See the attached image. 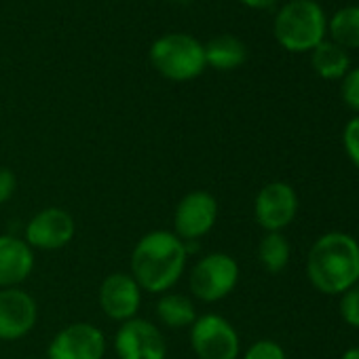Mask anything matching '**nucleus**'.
Segmentation results:
<instances>
[{
    "label": "nucleus",
    "mask_w": 359,
    "mask_h": 359,
    "mask_svg": "<svg viewBox=\"0 0 359 359\" xmlns=\"http://www.w3.org/2000/svg\"><path fill=\"white\" fill-rule=\"evenodd\" d=\"M189 245L169 231L144 235L131 254V277L150 294L171 290L187 269Z\"/></svg>",
    "instance_id": "obj_1"
},
{
    "label": "nucleus",
    "mask_w": 359,
    "mask_h": 359,
    "mask_svg": "<svg viewBox=\"0 0 359 359\" xmlns=\"http://www.w3.org/2000/svg\"><path fill=\"white\" fill-rule=\"evenodd\" d=\"M306 277L325 296H340L359 283V241L340 231L321 235L309 250Z\"/></svg>",
    "instance_id": "obj_2"
},
{
    "label": "nucleus",
    "mask_w": 359,
    "mask_h": 359,
    "mask_svg": "<svg viewBox=\"0 0 359 359\" xmlns=\"http://www.w3.org/2000/svg\"><path fill=\"white\" fill-rule=\"evenodd\" d=\"M273 34L290 53L313 51L327 34V18L315 0H290L275 15Z\"/></svg>",
    "instance_id": "obj_3"
},
{
    "label": "nucleus",
    "mask_w": 359,
    "mask_h": 359,
    "mask_svg": "<svg viewBox=\"0 0 359 359\" xmlns=\"http://www.w3.org/2000/svg\"><path fill=\"white\" fill-rule=\"evenodd\" d=\"M152 68L175 83L193 81L205 70V49L203 45L184 32H171L156 39L150 47Z\"/></svg>",
    "instance_id": "obj_4"
},
{
    "label": "nucleus",
    "mask_w": 359,
    "mask_h": 359,
    "mask_svg": "<svg viewBox=\"0 0 359 359\" xmlns=\"http://www.w3.org/2000/svg\"><path fill=\"white\" fill-rule=\"evenodd\" d=\"M239 283V264L233 256L214 252L203 256L191 271V292L203 302L226 298Z\"/></svg>",
    "instance_id": "obj_5"
},
{
    "label": "nucleus",
    "mask_w": 359,
    "mask_h": 359,
    "mask_svg": "<svg viewBox=\"0 0 359 359\" xmlns=\"http://www.w3.org/2000/svg\"><path fill=\"white\" fill-rule=\"evenodd\" d=\"M191 344L199 359H237L241 340L229 319L208 313L191 325Z\"/></svg>",
    "instance_id": "obj_6"
},
{
    "label": "nucleus",
    "mask_w": 359,
    "mask_h": 359,
    "mask_svg": "<svg viewBox=\"0 0 359 359\" xmlns=\"http://www.w3.org/2000/svg\"><path fill=\"white\" fill-rule=\"evenodd\" d=\"M218 220V201L205 191H193L182 197L173 212V235L184 243L205 237Z\"/></svg>",
    "instance_id": "obj_7"
},
{
    "label": "nucleus",
    "mask_w": 359,
    "mask_h": 359,
    "mask_svg": "<svg viewBox=\"0 0 359 359\" xmlns=\"http://www.w3.org/2000/svg\"><path fill=\"white\" fill-rule=\"evenodd\" d=\"M114 351L118 359H165L167 342L154 323L133 317L116 330Z\"/></svg>",
    "instance_id": "obj_8"
},
{
    "label": "nucleus",
    "mask_w": 359,
    "mask_h": 359,
    "mask_svg": "<svg viewBox=\"0 0 359 359\" xmlns=\"http://www.w3.org/2000/svg\"><path fill=\"white\" fill-rule=\"evenodd\" d=\"M298 214V195L287 182H269L260 189L254 203L256 222L266 233H281Z\"/></svg>",
    "instance_id": "obj_9"
},
{
    "label": "nucleus",
    "mask_w": 359,
    "mask_h": 359,
    "mask_svg": "<svg viewBox=\"0 0 359 359\" xmlns=\"http://www.w3.org/2000/svg\"><path fill=\"white\" fill-rule=\"evenodd\" d=\"M104 332L91 323H70L60 330L47 348V359H104Z\"/></svg>",
    "instance_id": "obj_10"
},
{
    "label": "nucleus",
    "mask_w": 359,
    "mask_h": 359,
    "mask_svg": "<svg viewBox=\"0 0 359 359\" xmlns=\"http://www.w3.org/2000/svg\"><path fill=\"white\" fill-rule=\"evenodd\" d=\"M39 319L36 300L20 290H0V340H20L32 332Z\"/></svg>",
    "instance_id": "obj_11"
},
{
    "label": "nucleus",
    "mask_w": 359,
    "mask_h": 359,
    "mask_svg": "<svg viewBox=\"0 0 359 359\" xmlns=\"http://www.w3.org/2000/svg\"><path fill=\"white\" fill-rule=\"evenodd\" d=\"M74 218L62 208L39 212L26 226V243L36 250H62L74 239Z\"/></svg>",
    "instance_id": "obj_12"
},
{
    "label": "nucleus",
    "mask_w": 359,
    "mask_h": 359,
    "mask_svg": "<svg viewBox=\"0 0 359 359\" xmlns=\"http://www.w3.org/2000/svg\"><path fill=\"white\" fill-rule=\"evenodd\" d=\"M142 304V287L127 273H112L100 287V306L106 317L114 321H129L137 315Z\"/></svg>",
    "instance_id": "obj_13"
},
{
    "label": "nucleus",
    "mask_w": 359,
    "mask_h": 359,
    "mask_svg": "<svg viewBox=\"0 0 359 359\" xmlns=\"http://www.w3.org/2000/svg\"><path fill=\"white\" fill-rule=\"evenodd\" d=\"M34 269L32 248L11 235L0 237V287H18Z\"/></svg>",
    "instance_id": "obj_14"
},
{
    "label": "nucleus",
    "mask_w": 359,
    "mask_h": 359,
    "mask_svg": "<svg viewBox=\"0 0 359 359\" xmlns=\"http://www.w3.org/2000/svg\"><path fill=\"white\" fill-rule=\"evenodd\" d=\"M203 49H205V64L222 72L235 70L243 66L248 60L245 43L233 34H220L212 39L208 45H203Z\"/></svg>",
    "instance_id": "obj_15"
},
{
    "label": "nucleus",
    "mask_w": 359,
    "mask_h": 359,
    "mask_svg": "<svg viewBox=\"0 0 359 359\" xmlns=\"http://www.w3.org/2000/svg\"><path fill=\"white\" fill-rule=\"evenodd\" d=\"M311 66L325 81H342L344 74L351 70V57L346 49L338 47L332 41H323L311 51Z\"/></svg>",
    "instance_id": "obj_16"
},
{
    "label": "nucleus",
    "mask_w": 359,
    "mask_h": 359,
    "mask_svg": "<svg viewBox=\"0 0 359 359\" xmlns=\"http://www.w3.org/2000/svg\"><path fill=\"white\" fill-rule=\"evenodd\" d=\"M156 317L167 327L180 330V327H191L197 319V313L189 296L165 292L156 302Z\"/></svg>",
    "instance_id": "obj_17"
},
{
    "label": "nucleus",
    "mask_w": 359,
    "mask_h": 359,
    "mask_svg": "<svg viewBox=\"0 0 359 359\" xmlns=\"http://www.w3.org/2000/svg\"><path fill=\"white\" fill-rule=\"evenodd\" d=\"M332 43L342 49H359V5L338 9L327 22Z\"/></svg>",
    "instance_id": "obj_18"
},
{
    "label": "nucleus",
    "mask_w": 359,
    "mask_h": 359,
    "mask_svg": "<svg viewBox=\"0 0 359 359\" xmlns=\"http://www.w3.org/2000/svg\"><path fill=\"white\" fill-rule=\"evenodd\" d=\"M290 256L292 250L283 233H266L258 243V260L271 275L281 273L287 266Z\"/></svg>",
    "instance_id": "obj_19"
},
{
    "label": "nucleus",
    "mask_w": 359,
    "mask_h": 359,
    "mask_svg": "<svg viewBox=\"0 0 359 359\" xmlns=\"http://www.w3.org/2000/svg\"><path fill=\"white\" fill-rule=\"evenodd\" d=\"M338 311L346 325L359 330V283H355L353 287H348L346 292L340 294Z\"/></svg>",
    "instance_id": "obj_20"
},
{
    "label": "nucleus",
    "mask_w": 359,
    "mask_h": 359,
    "mask_svg": "<svg viewBox=\"0 0 359 359\" xmlns=\"http://www.w3.org/2000/svg\"><path fill=\"white\" fill-rule=\"evenodd\" d=\"M342 146L348 161L359 169V114H355L342 131Z\"/></svg>",
    "instance_id": "obj_21"
},
{
    "label": "nucleus",
    "mask_w": 359,
    "mask_h": 359,
    "mask_svg": "<svg viewBox=\"0 0 359 359\" xmlns=\"http://www.w3.org/2000/svg\"><path fill=\"white\" fill-rule=\"evenodd\" d=\"M340 95L344 106L359 114V68H353L344 74L340 85Z\"/></svg>",
    "instance_id": "obj_22"
},
{
    "label": "nucleus",
    "mask_w": 359,
    "mask_h": 359,
    "mask_svg": "<svg viewBox=\"0 0 359 359\" xmlns=\"http://www.w3.org/2000/svg\"><path fill=\"white\" fill-rule=\"evenodd\" d=\"M243 359H287V355H285L281 344H277L275 340H266L264 338V340L254 342L245 351Z\"/></svg>",
    "instance_id": "obj_23"
},
{
    "label": "nucleus",
    "mask_w": 359,
    "mask_h": 359,
    "mask_svg": "<svg viewBox=\"0 0 359 359\" xmlns=\"http://www.w3.org/2000/svg\"><path fill=\"white\" fill-rule=\"evenodd\" d=\"M18 191V175L9 167H0V205L7 203Z\"/></svg>",
    "instance_id": "obj_24"
},
{
    "label": "nucleus",
    "mask_w": 359,
    "mask_h": 359,
    "mask_svg": "<svg viewBox=\"0 0 359 359\" xmlns=\"http://www.w3.org/2000/svg\"><path fill=\"white\" fill-rule=\"evenodd\" d=\"M239 3L250 9H271L277 5V0H239Z\"/></svg>",
    "instance_id": "obj_25"
},
{
    "label": "nucleus",
    "mask_w": 359,
    "mask_h": 359,
    "mask_svg": "<svg viewBox=\"0 0 359 359\" xmlns=\"http://www.w3.org/2000/svg\"><path fill=\"white\" fill-rule=\"evenodd\" d=\"M340 359H359V346H351L342 353Z\"/></svg>",
    "instance_id": "obj_26"
},
{
    "label": "nucleus",
    "mask_w": 359,
    "mask_h": 359,
    "mask_svg": "<svg viewBox=\"0 0 359 359\" xmlns=\"http://www.w3.org/2000/svg\"><path fill=\"white\" fill-rule=\"evenodd\" d=\"M177 3H189V0H177Z\"/></svg>",
    "instance_id": "obj_27"
}]
</instances>
